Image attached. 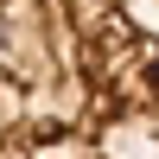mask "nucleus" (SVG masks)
I'll return each instance as SVG.
<instances>
[{
    "label": "nucleus",
    "mask_w": 159,
    "mask_h": 159,
    "mask_svg": "<svg viewBox=\"0 0 159 159\" xmlns=\"http://www.w3.org/2000/svg\"><path fill=\"white\" fill-rule=\"evenodd\" d=\"M0 159H159V32L134 0H0Z\"/></svg>",
    "instance_id": "f257e3e1"
}]
</instances>
